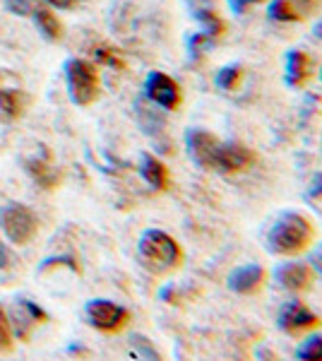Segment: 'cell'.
Instances as JSON below:
<instances>
[{
	"mask_svg": "<svg viewBox=\"0 0 322 361\" xmlns=\"http://www.w3.org/2000/svg\"><path fill=\"white\" fill-rule=\"evenodd\" d=\"M315 241V224L310 222L303 212L296 209H284L277 214V219L269 226L265 236L267 253L277 255V258H296V255L306 253Z\"/></svg>",
	"mask_w": 322,
	"mask_h": 361,
	"instance_id": "1",
	"label": "cell"
},
{
	"mask_svg": "<svg viewBox=\"0 0 322 361\" xmlns=\"http://www.w3.org/2000/svg\"><path fill=\"white\" fill-rule=\"evenodd\" d=\"M137 258L151 275H168L183 263V248L171 234L161 229L142 231L137 241Z\"/></svg>",
	"mask_w": 322,
	"mask_h": 361,
	"instance_id": "2",
	"label": "cell"
},
{
	"mask_svg": "<svg viewBox=\"0 0 322 361\" xmlns=\"http://www.w3.org/2000/svg\"><path fill=\"white\" fill-rule=\"evenodd\" d=\"M66 80L68 92L73 104L78 106H89L101 94V82H99V70L89 61L82 58H70L66 63Z\"/></svg>",
	"mask_w": 322,
	"mask_h": 361,
	"instance_id": "3",
	"label": "cell"
},
{
	"mask_svg": "<svg viewBox=\"0 0 322 361\" xmlns=\"http://www.w3.org/2000/svg\"><path fill=\"white\" fill-rule=\"evenodd\" d=\"M0 226H3L5 236L17 246H27L39 231V219L25 205H5L0 209Z\"/></svg>",
	"mask_w": 322,
	"mask_h": 361,
	"instance_id": "4",
	"label": "cell"
},
{
	"mask_svg": "<svg viewBox=\"0 0 322 361\" xmlns=\"http://www.w3.org/2000/svg\"><path fill=\"white\" fill-rule=\"evenodd\" d=\"M322 320L318 313H313L303 301H286L277 313V328L289 337H301L313 330H320Z\"/></svg>",
	"mask_w": 322,
	"mask_h": 361,
	"instance_id": "5",
	"label": "cell"
},
{
	"mask_svg": "<svg viewBox=\"0 0 322 361\" xmlns=\"http://www.w3.org/2000/svg\"><path fill=\"white\" fill-rule=\"evenodd\" d=\"M27 92L13 70H0V123H13L27 109Z\"/></svg>",
	"mask_w": 322,
	"mask_h": 361,
	"instance_id": "6",
	"label": "cell"
},
{
	"mask_svg": "<svg viewBox=\"0 0 322 361\" xmlns=\"http://www.w3.org/2000/svg\"><path fill=\"white\" fill-rule=\"evenodd\" d=\"M272 275L279 287L296 296L310 292L315 284V277H318L308 260H296V258H286L284 263H277Z\"/></svg>",
	"mask_w": 322,
	"mask_h": 361,
	"instance_id": "7",
	"label": "cell"
},
{
	"mask_svg": "<svg viewBox=\"0 0 322 361\" xmlns=\"http://www.w3.org/2000/svg\"><path fill=\"white\" fill-rule=\"evenodd\" d=\"M144 97L149 99L154 106L163 111H178L183 104V90L175 82L171 75L161 73V70H151L144 80Z\"/></svg>",
	"mask_w": 322,
	"mask_h": 361,
	"instance_id": "8",
	"label": "cell"
},
{
	"mask_svg": "<svg viewBox=\"0 0 322 361\" xmlns=\"http://www.w3.org/2000/svg\"><path fill=\"white\" fill-rule=\"evenodd\" d=\"M85 318L92 328L101 330V333H120L130 320V311L109 299H92L85 306Z\"/></svg>",
	"mask_w": 322,
	"mask_h": 361,
	"instance_id": "9",
	"label": "cell"
},
{
	"mask_svg": "<svg viewBox=\"0 0 322 361\" xmlns=\"http://www.w3.org/2000/svg\"><path fill=\"white\" fill-rule=\"evenodd\" d=\"M255 159H257L255 152L250 147H245L243 142H236V140H221L212 173H221V176L245 173L255 164Z\"/></svg>",
	"mask_w": 322,
	"mask_h": 361,
	"instance_id": "10",
	"label": "cell"
},
{
	"mask_svg": "<svg viewBox=\"0 0 322 361\" xmlns=\"http://www.w3.org/2000/svg\"><path fill=\"white\" fill-rule=\"evenodd\" d=\"M265 282H267V270L257 263H245V265L233 267L226 277L228 292H233L238 296H253L257 292H262Z\"/></svg>",
	"mask_w": 322,
	"mask_h": 361,
	"instance_id": "11",
	"label": "cell"
},
{
	"mask_svg": "<svg viewBox=\"0 0 322 361\" xmlns=\"http://www.w3.org/2000/svg\"><path fill=\"white\" fill-rule=\"evenodd\" d=\"M315 75L313 70V61L306 51L301 49H291L286 54V61H284V82L286 87L291 90H301V87L308 85V80Z\"/></svg>",
	"mask_w": 322,
	"mask_h": 361,
	"instance_id": "12",
	"label": "cell"
},
{
	"mask_svg": "<svg viewBox=\"0 0 322 361\" xmlns=\"http://www.w3.org/2000/svg\"><path fill=\"white\" fill-rule=\"evenodd\" d=\"M46 320H49V316L29 299H20L13 306V323H15V330H17V335H20V340H27L34 325L46 323Z\"/></svg>",
	"mask_w": 322,
	"mask_h": 361,
	"instance_id": "13",
	"label": "cell"
},
{
	"mask_svg": "<svg viewBox=\"0 0 322 361\" xmlns=\"http://www.w3.org/2000/svg\"><path fill=\"white\" fill-rule=\"evenodd\" d=\"M140 176H142L154 190H166L168 188V169L161 159H156L154 154L142 152L140 154Z\"/></svg>",
	"mask_w": 322,
	"mask_h": 361,
	"instance_id": "14",
	"label": "cell"
},
{
	"mask_svg": "<svg viewBox=\"0 0 322 361\" xmlns=\"http://www.w3.org/2000/svg\"><path fill=\"white\" fill-rule=\"evenodd\" d=\"M301 10H298L296 3L291 0H269L267 3V20L272 22H282V25H294V22H301L303 20Z\"/></svg>",
	"mask_w": 322,
	"mask_h": 361,
	"instance_id": "15",
	"label": "cell"
},
{
	"mask_svg": "<svg viewBox=\"0 0 322 361\" xmlns=\"http://www.w3.org/2000/svg\"><path fill=\"white\" fill-rule=\"evenodd\" d=\"M27 171L32 173L34 180H37L39 185H44V188H56L58 185V171L54 166H51L49 159H39V157H34V159H27Z\"/></svg>",
	"mask_w": 322,
	"mask_h": 361,
	"instance_id": "16",
	"label": "cell"
},
{
	"mask_svg": "<svg viewBox=\"0 0 322 361\" xmlns=\"http://www.w3.org/2000/svg\"><path fill=\"white\" fill-rule=\"evenodd\" d=\"M245 78V68L241 63H228V66L219 68V73L214 75V85L224 92H233L238 90Z\"/></svg>",
	"mask_w": 322,
	"mask_h": 361,
	"instance_id": "17",
	"label": "cell"
},
{
	"mask_svg": "<svg viewBox=\"0 0 322 361\" xmlns=\"http://www.w3.org/2000/svg\"><path fill=\"white\" fill-rule=\"evenodd\" d=\"M32 15H34V22H37L39 32L44 34V37L49 39V42H58V39L63 37V25L58 22V17L51 13V10L37 8Z\"/></svg>",
	"mask_w": 322,
	"mask_h": 361,
	"instance_id": "18",
	"label": "cell"
},
{
	"mask_svg": "<svg viewBox=\"0 0 322 361\" xmlns=\"http://www.w3.org/2000/svg\"><path fill=\"white\" fill-rule=\"evenodd\" d=\"M296 359L301 361H322V333L313 330L306 335V340L296 347Z\"/></svg>",
	"mask_w": 322,
	"mask_h": 361,
	"instance_id": "19",
	"label": "cell"
},
{
	"mask_svg": "<svg viewBox=\"0 0 322 361\" xmlns=\"http://www.w3.org/2000/svg\"><path fill=\"white\" fill-rule=\"evenodd\" d=\"M92 56H94L99 63L109 66V68H116V70L125 68V61H123V56L116 49H111V46H94V49H92Z\"/></svg>",
	"mask_w": 322,
	"mask_h": 361,
	"instance_id": "20",
	"label": "cell"
},
{
	"mask_svg": "<svg viewBox=\"0 0 322 361\" xmlns=\"http://www.w3.org/2000/svg\"><path fill=\"white\" fill-rule=\"evenodd\" d=\"M5 8H8V13L20 17H27L37 10L34 8V0H5Z\"/></svg>",
	"mask_w": 322,
	"mask_h": 361,
	"instance_id": "21",
	"label": "cell"
},
{
	"mask_svg": "<svg viewBox=\"0 0 322 361\" xmlns=\"http://www.w3.org/2000/svg\"><path fill=\"white\" fill-rule=\"evenodd\" d=\"M13 349V335H10V323L5 318L3 308H0V354Z\"/></svg>",
	"mask_w": 322,
	"mask_h": 361,
	"instance_id": "22",
	"label": "cell"
},
{
	"mask_svg": "<svg viewBox=\"0 0 322 361\" xmlns=\"http://www.w3.org/2000/svg\"><path fill=\"white\" fill-rule=\"evenodd\" d=\"M262 3H265V0H228V8H231L236 15H245L248 10H253Z\"/></svg>",
	"mask_w": 322,
	"mask_h": 361,
	"instance_id": "23",
	"label": "cell"
},
{
	"mask_svg": "<svg viewBox=\"0 0 322 361\" xmlns=\"http://www.w3.org/2000/svg\"><path fill=\"white\" fill-rule=\"evenodd\" d=\"M308 197H310V200H320V197H322V173H315L313 180H310Z\"/></svg>",
	"mask_w": 322,
	"mask_h": 361,
	"instance_id": "24",
	"label": "cell"
},
{
	"mask_svg": "<svg viewBox=\"0 0 322 361\" xmlns=\"http://www.w3.org/2000/svg\"><path fill=\"white\" fill-rule=\"evenodd\" d=\"M308 263L313 265L315 275L322 277V243H320V246H315V250H313V255H310V260H308Z\"/></svg>",
	"mask_w": 322,
	"mask_h": 361,
	"instance_id": "25",
	"label": "cell"
},
{
	"mask_svg": "<svg viewBox=\"0 0 322 361\" xmlns=\"http://www.w3.org/2000/svg\"><path fill=\"white\" fill-rule=\"evenodd\" d=\"M291 3H296L298 10H301L303 15H308V13H313V10L318 8L322 0H291Z\"/></svg>",
	"mask_w": 322,
	"mask_h": 361,
	"instance_id": "26",
	"label": "cell"
},
{
	"mask_svg": "<svg viewBox=\"0 0 322 361\" xmlns=\"http://www.w3.org/2000/svg\"><path fill=\"white\" fill-rule=\"evenodd\" d=\"M46 3L54 5V8H61V10H70V8H75L78 0H46Z\"/></svg>",
	"mask_w": 322,
	"mask_h": 361,
	"instance_id": "27",
	"label": "cell"
},
{
	"mask_svg": "<svg viewBox=\"0 0 322 361\" xmlns=\"http://www.w3.org/2000/svg\"><path fill=\"white\" fill-rule=\"evenodd\" d=\"M10 265V253H8V248L0 243V267H8Z\"/></svg>",
	"mask_w": 322,
	"mask_h": 361,
	"instance_id": "28",
	"label": "cell"
},
{
	"mask_svg": "<svg viewBox=\"0 0 322 361\" xmlns=\"http://www.w3.org/2000/svg\"><path fill=\"white\" fill-rule=\"evenodd\" d=\"M313 37H315V39H320V42H322V20L313 27Z\"/></svg>",
	"mask_w": 322,
	"mask_h": 361,
	"instance_id": "29",
	"label": "cell"
},
{
	"mask_svg": "<svg viewBox=\"0 0 322 361\" xmlns=\"http://www.w3.org/2000/svg\"><path fill=\"white\" fill-rule=\"evenodd\" d=\"M318 78H320V82H322V68L318 70Z\"/></svg>",
	"mask_w": 322,
	"mask_h": 361,
	"instance_id": "30",
	"label": "cell"
}]
</instances>
